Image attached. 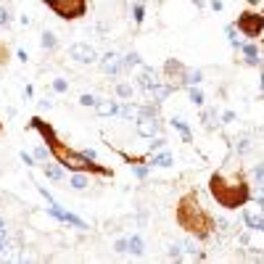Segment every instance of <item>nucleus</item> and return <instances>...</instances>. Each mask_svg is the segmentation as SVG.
Masks as SVG:
<instances>
[{
	"label": "nucleus",
	"instance_id": "nucleus-1",
	"mask_svg": "<svg viewBox=\"0 0 264 264\" xmlns=\"http://www.w3.org/2000/svg\"><path fill=\"white\" fill-rule=\"evenodd\" d=\"M29 130L40 132V137L48 143V151H50V159H56L64 169L69 172H87V175H98V177H114V172L103 164H95L93 159H87L82 151H74L69 148L59 135H56L53 124H48L42 117H32L29 119Z\"/></svg>",
	"mask_w": 264,
	"mask_h": 264
},
{
	"label": "nucleus",
	"instance_id": "nucleus-2",
	"mask_svg": "<svg viewBox=\"0 0 264 264\" xmlns=\"http://www.w3.org/2000/svg\"><path fill=\"white\" fill-rule=\"evenodd\" d=\"M209 193L222 209H230V212L243 209V206L254 201V193H251V185L240 167H225L220 172H214L209 177Z\"/></svg>",
	"mask_w": 264,
	"mask_h": 264
},
{
	"label": "nucleus",
	"instance_id": "nucleus-3",
	"mask_svg": "<svg viewBox=\"0 0 264 264\" xmlns=\"http://www.w3.org/2000/svg\"><path fill=\"white\" fill-rule=\"evenodd\" d=\"M175 220L182 230L190 233L196 240H209L214 235V217L201 203L196 190H188L180 196V201L175 206Z\"/></svg>",
	"mask_w": 264,
	"mask_h": 264
},
{
	"label": "nucleus",
	"instance_id": "nucleus-4",
	"mask_svg": "<svg viewBox=\"0 0 264 264\" xmlns=\"http://www.w3.org/2000/svg\"><path fill=\"white\" fill-rule=\"evenodd\" d=\"M64 21H77L87 14V0H42Z\"/></svg>",
	"mask_w": 264,
	"mask_h": 264
},
{
	"label": "nucleus",
	"instance_id": "nucleus-5",
	"mask_svg": "<svg viewBox=\"0 0 264 264\" xmlns=\"http://www.w3.org/2000/svg\"><path fill=\"white\" fill-rule=\"evenodd\" d=\"M261 24H264V14H261V11H243V14H238L235 29L243 34V37L256 40V37H259Z\"/></svg>",
	"mask_w": 264,
	"mask_h": 264
},
{
	"label": "nucleus",
	"instance_id": "nucleus-6",
	"mask_svg": "<svg viewBox=\"0 0 264 264\" xmlns=\"http://www.w3.org/2000/svg\"><path fill=\"white\" fill-rule=\"evenodd\" d=\"M98 66H100V72L106 74V77H122V74H127L124 72V61H122V53L117 50H109V53H103L98 56Z\"/></svg>",
	"mask_w": 264,
	"mask_h": 264
},
{
	"label": "nucleus",
	"instance_id": "nucleus-7",
	"mask_svg": "<svg viewBox=\"0 0 264 264\" xmlns=\"http://www.w3.org/2000/svg\"><path fill=\"white\" fill-rule=\"evenodd\" d=\"M162 72H164V77H167L169 85H175L177 90L185 87V72H188V66L182 64L180 59H167L164 66H162Z\"/></svg>",
	"mask_w": 264,
	"mask_h": 264
},
{
	"label": "nucleus",
	"instance_id": "nucleus-8",
	"mask_svg": "<svg viewBox=\"0 0 264 264\" xmlns=\"http://www.w3.org/2000/svg\"><path fill=\"white\" fill-rule=\"evenodd\" d=\"M69 59L77 64H95L98 61V50L90 42H72L69 45Z\"/></svg>",
	"mask_w": 264,
	"mask_h": 264
},
{
	"label": "nucleus",
	"instance_id": "nucleus-9",
	"mask_svg": "<svg viewBox=\"0 0 264 264\" xmlns=\"http://www.w3.org/2000/svg\"><path fill=\"white\" fill-rule=\"evenodd\" d=\"M48 214L53 217V220H59V222H64V225H72V227H77V230H87V222L85 220H79L77 214H72V212H66V209H61L59 203H48Z\"/></svg>",
	"mask_w": 264,
	"mask_h": 264
},
{
	"label": "nucleus",
	"instance_id": "nucleus-10",
	"mask_svg": "<svg viewBox=\"0 0 264 264\" xmlns=\"http://www.w3.org/2000/svg\"><path fill=\"white\" fill-rule=\"evenodd\" d=\"M135 132L140 135V137H156V135H162V119H145V117H137L135 119Z\"/></svg>",
	"mask_w": 264,
	"mask_h": 264
},
{
	"label": "nucleus",
	"instance_id": "nucleus-11",
	"mask_svg": "<svg viewBox=\"0 0 264 264\" xmlns=\"http://www.w3.org/2000/svg\"><path fill=\"white\" fill-rule=\"evenodd\" d=\"M156 82H162V79H159V69H156V66H145V64H143V66H140V74L135 77V85L148 93V90H151Z\"/></svg>",
	"mask_w": 264,
	"mask_h": 264
},
{
	"label": "nucleus",
	"instance_id": "nucleus-12",
	"mask_svg": "<svg viewBox=\"0 0 264 264\" xmlns=\"http://www.w3.org/2000/svg\"><path fill=\"white\" fill-rule=\"evenodd\" d=\"M238 50L243 53V61H246L248 66H259V69H261V56H259V45H256L254 40H251V42H243V45H240Z\"/></svg>",
	"mask_w": 264,
	"mask_h": 264
},
{
	"label": "nucleus",
	"instance_id": "nucleus-13",
	"mask_svg": "<svg viewBox=\"0 0 264 264\" xmlns=\"http://www.w3.org/2000/svg\"><path fill=\"white\" fill-rule=\"evenodd\" d=\"M175 93H177V87L169 85V82H156L151 90H148V95H151L156 103H164L169 95H175Z\"/></svg>",
	"mask_w": 264,
	"mask_h": 264
},
{
	"label": "nucleus",
	"instance_id": "nucleus-14",
	"mask_svg": "<svg viewBox=\"0 0 264 264\" xmlns=\"http://www.w3.org/2000/svg\"><path fill=\"white\" fill-rule=\"evenodd\" d=\"M69 188L72 190H87L90 185H93V180H90L87 172H69Z\"/></svg>",
	"mask_w": 264,
	"mask_h": 264
},
{
	"label": "nucleus",
	"instance_id": "nucleus-15",
	"mask_svg": "<svg viewBox=\"0 0 264 264\" xmlns=\"http://www.w3.org/2000/svg\"><path fill=\"white\" fill-rule=\"evenodd\" d=\"M95 114H98V117H103V119H106V117H117V114H119V103L111 100V98H103V100L98 98Z\"/></svg>",
	"mask_w": 264,
	"mask_h": 264
},
{
	"label": "nucleus",
	"instance_id": "nucleus-16",
	"mask_svg": "<svg viewBox=\"0 0 264 264\" xmlns=\"http://www.w3.org/2000/svg\"><path fill=\"white\" fill-rule=\"evenodd\" d=\"M42 172H45V177L48 180H53V182H64L66 180V175H64V167L56 162V159H50V162H45L42 164Z\"/></svg>",
	"mask_w": 264,
	"mask_h": 264
},
{
	"label": "nucleus",
	"instance_id": "nucleus-17",
	"mask_svg": "<svg viewBox=\"0 0 264 264\" xmlns=\"http://www.w3.org/2000/svg\"><path fill=\"white\" fill-rule=\"evenodd\" d=\"M175 164V156H172L167 148H162V151H156V153H151V167H172Z\"/></svg>",
	"mask_w": 264,
	"mask_h": 264
},
{
	"label": "nucleus",
	"instance_id": "nucleus-18",
	"mask_svg": "<svg viewBox=\"0 0 264 264\" xmlns=\"http://www.w3.org/2000/svg\"><path fill=\"white\" fill-rule=\"evenodd\" d=\"M251 148H254V143H251V137H246V135H240V137H235V140H233V151H235L238 159L251 153Z\"/></svg>",
	"mask_w": 264,
	"mask_h": 264
},
{
	"label": "nucleus",
	"instance_id": "nucleus-19",
	"mask_svg": "<svg viewBox=\"0 0 264 264\" xmlns=\"http://www.w3.org/2000/svg\"><path fill=\"white\" fill-rule=\"evenodd\" d=\"M159 106H162V103H156V100H148V103H143V106H137V117H145V119H156V117H159Z\"/></svg>",
	"mask_w": 264,
	"mask_h": 264
},
{
	"label": "nucleus",
	"instance_id": "nucleus-20",
	"mask_svg": "<svg viewBox=\"0 0 264 264\" xmlns=\"http://www.w3.org/2000/svg\"><path fill=\"white\" fill-rule=\"evenodd\" d=\"M122 61H124V72H132V69L143 66V59H140V53H137V50L124 53V56H122Z\"/></svg>",
	"mask_w": 264,
	"mask_h": 264
},
{
	"label": "nucleus",
	"instance_id": "nucleus-21",
	"mask_svg": "<svg viewBox=\"0 0 264 264\" xmlns=\"http://www.w3.org/2000/svg\"><path fill=\"white\" fill-rule=\"evenodd\" d=\"M40 45H42V50H56V48H59V37H56V34L50 32V29H45L42 34H40Z\"/></svg>",
	"mask_w": 264,
	"mask_h": 264
},
{
	"label": "nucleus",
	"instance_id": "nucleus-22",
	"mask_svg": "<svg viewBox=\"0 0 264 264\" xmlns=\"http://www.w3.org/2000/svg\"><path fill=\"white\" fill-rule=\"evenodd\" d=\"M172 127H175V130L182 135V140H185V143H193V132H190V127H188V124L182 122L180 117H175V119H172Z\"/></svg>",
	"mask_w": 264,
	"mask_h": 264
},
{
	"label": "nucleus",
	"instance_id": "nucleus-23",
	"mask_svg": "<svg viewBox=\"0 0 264 264\" xmlns=\"http://www.w3.org/2000/svg\"><path fill=\"white\" fill-rule=\"evenodd\" d=\"M130 254L132 256H143L145 254V243H143V238L140 235H130Z\"/></svg>",
	"mask_w": 264,
	"mask_h": 264
},
{
	"label": "nucleus",
	"instance_id": "nucleus-24",
	"mask_svg": "<svg viewBox=\"0 0 264 264\" xmlns=\"http://www.w3.org/2000/svg\"><path fill=\"white\" fill-rule=\"evenodd\" d=\"M201 82H203V72H201V69H190L188 66V72H185V87L201 85Z\"/></svg>",
	"mask_w": 264,
	"mask_h": 264
},
{
	"label": "nucleus",
	"instance_id": "nucleus-25",
	"mask_svg": "<svg viewBox=\"0 0 264 264\" xmlns=\"http://www.w3.org/2000/svg\"><path fill=\"white\" fill-rule=\"evenodd\" d=\"M119 117L122 119H137V103H132V100H127L124 106H119Z\"/></svg>",
	"mask_w": 264,
	"mask_h": 264
},
{
	"label": "nucleus",
	"instance_id": "nucleus-26",
	"mask_svg": "<svg viewBox=\"0 0 264 264\" xmlns=\"http://www.w3.org/2000/svg\"><path fill=\"white\" fill-rule=\"evenodd\" d=\"M114 93H117V98L132 100V93H135V87H132L130 82H117V87H114Z\"/></svg>",
	"mask_w": 264,
	"mask_h": 264
},
{
	"label": "nucleus",
	"instance_id": "nucleus-27",
	"mask_svg": "<svg viewBox=\"0 0 264 264\" xmlns=\"http://www.w3.org/2000/svg\"><path fill=\"white\" fill-rule=\"evenodd\" d=\"M225 34H227V42H230V45H233V48H235V50L240 48V45H243V40H240V37H238V34H240V32L235 29V24H227Z\"/></svg>",
	"mask_w": 264,
	"mask_h": 264
},
{
	"label": "nucleus",
	"instance_id": "nucleus-28",
	"mask_svg": "<svg viewBox=\"0 0 264 264\" xmlns=\"http://www.w3.org/2000/svg\"><path fill=\"white\" fill-rule=\"evenodd\" d=\"M130 167H132V175L140 177V180H145L148 175H151V169H153L151 164H143V162H135V164H130Z\"/></svg>",
	"mask_w": 264,
	"mask_h": 264
},
{
	"label": "nucleus",
	"instance_id": "nucleus-29",
	"mask_svg": "<svg viewBox=\"0 0 264 264\" xmlns=\"http://www.w3.org/2000/svg\"><path fill=\"white\" fill-rule=\"evenodd\" d=\"M132 19H135L137 27L143 24V21H145V3H140V0H137V3H132Z\"/></svg>",
	"mask_w": 264,
	"mask_h": 264
},
{
	"label": "nucleus",
	"instance_id": "nucleus-30",
	"mask_svg": "<svg viewBox=\"0 0 264 264\" xmlns=\"http://www.w3.org/2000/svg\"><path fill=\"white\" fill-rule=\"evenodd\" d=\"M188 98H190V103H193V106H203V103H206V98H203V93L198 90V85L188 87Z\"/></svg>",
	"mask_w": 264,
	"mask_h": 264
},
{
	"label": "nucleus",
	"instance_id": "nucleus-31",
	"mask_svg": "<svg viewBox=\"0 0 264 264\" xmlns=\"http://www.w3.org/2000/svg\"><path fill=\"white\" fill-rule=\"evenodd\" d=\"M212 119H217V106L206 109V111L201 114V122H203V127H206V130H214V122H212Z\"/></svg>",
	"mask_w": 264,
	"mask_h": 264
},
{
	"label": "nucleus",
	"instance_id": "nucleus-32",
	"mask_svg": "<svg viewBox=\"0 0 264 264\" xmlns=\"http://www.w3.org/2000/svg\"><path fill=\"white\" fill-rule=\"evenodd\" d=\"M167 256H169V259H175V261L185 259V251H182V243H169V251H167Z\"/></svg>",
	"mask_w": 264,
	"mask_h": 264
},
{
	"label": "nucleus",
	"instance_id": "nucleus-33",
	"mask_svg": "<svg viewBox=\"0 0 264 264\" xmlns=\"http://www.w3.org/2000/svg\"><path fill=\"white\" fill-rule=\"evenodd\" d=\"M162 148H167V137H162V135L151 137V145H148V153H156V151H162Z\"/></svg>",
	"mask_w": 264,
	"mask_h": 264
},
{
	"label": "nucleus",
	"instance_id": "nucleus-34",
	"mask_svg": "<svg viewBox=\"0 0 264 264\" xmlns=\"http://www.w3.org/2000/svg\"><path fill=\"white\" fill-rule=\"evenodd\" d=\"M95 103H98V98H95L93 93H82V95H79V106H85V109H95Z\"/></svg>",
	"mask_w": 264,
	"mask_h": 264
},
{
	"label": "nucleus",
	"instance_id": "nucleus-35",
	"mask_svg": "<svg viewBox=\"0 0 264 264\" xmlns=\"http://www.w3.org/2000/svg\"><path fill=\"white\" fill-rule=\"evenodd\" d=\"M34 159H37V162H50V151H48V145H37L34 148Z\"/></svg>",
	"mask_w": 264,
	"mask_h": 264
},
{
	"label": "nucleus",
	"instance_id": "nucleus-36",
	"mask_svg": "<svg viewBox=\"0 0 264 264\" xmlns=\"http://www.w3.org/2000/svg\"><path fill=\"white\" fill-rule=\"evenodd\" d=\"M114 251H117V254H130V240L127 238H119L117 243H114Z\"/></svg>",
	"mask_w": 264,
	"mask_h": 264
},
{
	"label": "nucleus",
	"instance_id": "nucleus-37",
	"mask_svg": "<svg viewBox=\"0 0 264 264\" xmlns=\"http://www.w3.org/2000/svg\"><path fill=\"white\" fill-rule=\"evenodd\" d=\"M50 87L56 90V93H66V90H69V82H66V79H53V82H50Z\"/></svg>",
	"mask_w": 264,
	"mask_h": 264
},
{
	"label": "nucleus",
	"instance_id": "nucleus-38",
	"mask_svg": "<svg viewBox=\"0 0 264 264\" xmlns=\"http://www.w3.org/2000/svg\"><path fill=\"white\" fill-rule=\"evenodd\" d=\"M11 24V11L6 6H0V27H8Z\"/></svg>",
	"mask_w": 264,
	"mask_h": 264
},
{
	"label": "nucleus",
	"instance_id": "nucleus-39",
	"mask_svg": "<svg viewBox=\"0 0 264 264\" xmlns=\"http://www.w3.org/2000/svg\"><path fill=\"white\" fill-rule=\"evenodd\" d=\"M251 175H254L259 182H264V162H259V164H254V169H251Z\"/></svg>",
	"mask_w": 264,
	"mask_h": 264
},
{
	"label": "nucleus",
	"instance_id": "nucleus-40",
	"mask_svg": "<svg viewBox=\"0 0 264 264\" xmlns=\"http://www.w3.org/2000/svg\"><path fill=\"white\" fill-rule=\"evenodd\" d=\"M259 193H256V196H254V201H256V206H259V209H264V182H259Z\"/></svg>",
	"mask_w": 264,
	"mask_h": 264
},
{
	"label": "nucleus",
	"instance_id": "nucleus-41",
	"mask_svg": "<svg viewBox=\"0 0 264 264\" xmlns=\"http://www.w3.org/2000/svg\"><path fill=\"white\" fill-rule=\"evenodd\" d=\"M8 61V45L3 42V40H0V66H3Z\"/></svg>",
	"mask_w": 264,
	"mask_h": 264
},
{
	"label": "nucleus",
	"instance_id": "nucleus-42",
	"mask_svg": "<svg viewBox=\"0 0 264 264\" xmlns=\"http://www.w3.org/2000/svg\"><path fill=\"white\" fill-rule=\"evenodd\" d=\"M235 119H238L235 111H225V114H222V124H233Z\"/></svg>",
	"mask_w": 264,
	"mask_h": 264
},
{
	"label": "nucleus",
	"instance_id": "nucleus-43",
	"mask_svg": "<svg viewBox=\"0 0 264 264\" xmlns=\"http://www.w3.org/2000/svg\"><path fill=\"white\" fill-rule=\"evenodd\" d=\"M21 162H24L27 167H32V164H34V153H27V151H21Z\"/></svg>",
	"mask_w": 264,
	"mask_h": 264
},
{
	"label": "nucleus",
	"instance_id": "nucleus-44",
	"mask_svg": "<svg viewBox=\"0 0 264 264\" xmlns=\"http://www.w3.org/2000/svg\"><path fill=\"white\" fill-rule=\"evenodd\" d=\"M37 190H40V196H42L45 201H48V203H53V201H56V198L50 196V193H48V188H42V185H37Z\"/></svg>",
	"mask_w": 264,
	"mask_h": 264
},
{
	"label": "nucleus",
	"instance_id": "nucleus-45",
	"mask_svg": "<svg viewBox=\"0 0 264 264\" xmlns=\"http://www.w3.org/2000/svg\"><path fill=\"white\" fill-rule=\"evenodd\" d=\"M209 8H212V11H217V14H220V11L225 8V3H222V0H209Z\"/></svg>",
	"mask_w": 264,
	"mask_h": 264
},
{
	"label": "nucleus",
	"instance_id": "nucleus-46",
	"mask_svg": "<svg viewBox=\"0 0 264 264\" xmlns=\"http://www.w3.org/2000/svg\"><path fill=\"white\" fill-rule=\"evenodd\" d=\"M40 109H42V111H50V109H53V100H48V98L40 100Z\"/></svg>",
	"mask_w": 264,
	"mask_h": 264
},
{
	"label": "nucleus",
	"instance_id": "nucleus-47",
	"mask_svg": "<svg viewBox=\"0 0 264 264\" xmlns=\"http://www.w3.org/2000/svg\"><path fill=\"white\" fill-rule=\"evenodd\" d=\"M6 238L8 235H0V259H3V254H6Z\"/></svg>",
	"mask_w": 264,
	"mask_h": 264
},
{
	"label": "nucleus",
	"instance_id": "nucleus-48",
	"mask_svg": "<svg viewBox=\"0 0 264 264\" xmlns=\"http://www.w3.org/2000/svg\"><path fill=\"white\" fill-rule=\"evenodd\" d=\"M82 153H85L87 159H93V162H95V159H98V153L93 151V148H85V151H82Z\"/></svg>",
	"mask_w": 264,
	"mask_h": 264
},
{
	"label": "nucleus",
	"instance_id": "nucleus-49",
	"mask_svg": "<svg viewBox=\"0 0 264 264\" xmlns=\"http://www.w3.org/2000/svg\"><path fill=\"white\" fill-rule=\"evenodd\" d=\"M6 233H8V225H6L3 217H0V235H6Z\"/></svg>",
	"mask_w": 264,
	"mask_h": 264
},
{
	"label": "nucleus",
	"instance_id": "nucleus-50",
	"mask_svg": "<svg viewBox=\"0 0 264 264\" xmlns=\"http://www.w3.org/2000/svg\"><path fill=\"white\" fill-rule=\"evenodd\" d=\"M32 95H34V87L27 85V87H24V98H32Z\"/></svg>",
	"mask_w": 264,
	"mask_h": 264
},
{
	"label": "nucleus",
	"instance_id": "nucleus-51",
	"mask_svg": "<svg viewBox=\"0 0 264 264\" xmlns=\"http://www.w3.org/2000/svg\"><path fill=\"white\" fill-rule=\"evenodd\" d=\"M190 3H196V8H206V6H209L206 0H190Z\"/></svg>",
	"mask_w": 264,
	"mask_h": 264
},
{
	"label": "nucleus",
	"instance_id": "nucleus-52",
	"mask_svg": "<svg viewBox=\"0 0 264 264\" xmlns=\"http://www.w3.org/2000/svg\"><path fill=\"white\" fill-rule=\"evenodd\" d=\"M256 40H259V42L264 45V24H261V29H259V37H256Z\"/></svg>",
	"mask_w": 264,
	"mask_h": 264
},
{
	"label": "nucleus",
	"instance_id": "nucleus-53",
	"mask_svg": "<svg viewBox=\"0 0 264 264\" xmlns=\"http://www.w3.org/2000/svg\"><path fill=\"white\" fill-rule=\"evenodd\" d=\"M259 87H261V93H264V72H261V77H259Z\"/></svg>",
	"mask_w": 264,
	"mask_h": 264
},
{
	"label": "nucleus",
	"instance_id": "nucleus-54",
	"mask_svg": "<svg viewBox=\"0 0 264 264\" xmlns=\"http://www.w3.org/2000/svg\"><path fill=\"white\" fill-rule=\"evenodd\" d=\"M0 130H3V122H0Z\"/></svg>",
	"mask_w": 264,
	"mask_h": 264
}]
</instances>
